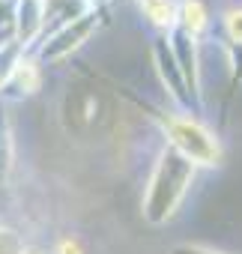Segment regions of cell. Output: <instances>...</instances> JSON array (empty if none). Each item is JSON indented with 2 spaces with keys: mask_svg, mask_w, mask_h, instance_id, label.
<instances>
[{
  "mask_svg": "<svg viewBox=\"0 0 242 254\" xmlns=\"http://www.w3.org/2000/svg\"><path fill=\"white\" fill-rule=\"evenodd\" d=\"M129 102L141 111L144 120H150L156 126V132L162 135V144L171 147L174 153H180L197 171L221 168V162H224V141L203 117L182 114V111H174V108L165 111L162 105H153L147 96H138V93H129Z\"/></svg>",
  "mask_w": 242,
  "mask_h": 254,
  "instance_id": "1",
  "label": "cell"
},
{
  "mask_svg": "<svg viewBox=\"0 0 242 254\" xmlns=\"http://www.w3.org/2000/svg\"><path fill=\"white\" fill-rule=\"evenodd\" d=\"M197 177H200V171L191 162H185L171 147H159L150 162V174L144 180L141 218L150 227L171 224L180 215V209L185 206L191 189L197 186Z\"/></svg>",
  "mask_w": 242,
  "mask_h": 254,
  "instance_id": "2",
  "label": "cell"
},
{
  "mask_svg": "<svg viewBox=\"0 0 242 254\" xmlns=\"http://www.w3.org/2000/svg\"><path fill=\"white\" fill-rule=\"evenodd\" d=\"M108 24V12H99V9H81L78 15H72V18H66V21H60L57 27H51L42 39H39V45L30 51L45 69L48 66H63V63H69L72 57H78L96 36H99V30Z\"/></svg>",
  "mask_w": 242,
  "mask_h": 254,
  "instance_id": "3",
  "label": "cell"
},
{
  "mask_svg": "<svg viewBox=\"0 0 242 254\" xmlns=\"http://www.w3.org/2000/svg\"><path fill=\"white\" fill-rule=\"evenodd\" d=\"M150 69H153V78H156L159 90L165 93L168 108L182 111V114H194V105H191V96H188V90H185L180 63H177L174 48H171V39H168L165 33H156V36L150 39ZM197 117H200V114H197Z\"/></svg>",
  "mask_w": 242,
  "mask_h": 254,
  "instance_id": "4",
  "label": "cell"
},
{
  "mask_svg": "<svg viewBox=\"0 0 242 254\" xmlns=\"http://www.w3.org/2000/svg\"><path fill=\"white\" fill-rule=\"evenodd\" d=\"M63 120L66 129L75 135H87L96 126H102V96L93 84H69V93L63 96Z\"/></svg>",
  "mask_w": 242,
  "mask_h": 254,
  "instance_id": "5",
  "label": "cell"
},
{
  "mask_svg": "<svg viewBox=\"0 0 242 254\" xmlns=\"http://www.w3.org/2000/svg\"><path fill=\"white\" fill-rule=\"evenodd\" d=\"M45 75H48V69H45L33 54H24V57L15 63V69L6 75L3 87H0V102L12 108V105H18V102H27V99H33V96H39L42 87H45Z\"/></svg>",
  "mask_w": 242,
  "mask_h": 254,
  "instance_id": "6",
  "label": "cell"
},
{
  "mask_svg": "<svg viewBox=\"0 0 242 254\" xmlns=\"http://www.w3.org/2000/svg\"><path fill=\"white\" fill-rule=\"evenodd\" d=\"M12 18H15V42L33 51L48 30L45 0H12Z\"/></svg>",
  "mask_w": 242,
  "mask_h": 254,
  "instance_id": "7",
  "label": "cell"
},
{
  "mask_svg": "<svg viewBox=\"0 0 242 254\" xmlns=\"http://www.w3.org/2000/svg\"><path fill=\"white\" fill-rule=\"evenodd\" d=\"M138 18L156 33H174L177 30V15H180V0H132Z\"/></svg>",
  "mask_w": 242,
  "mask_h": 254,
  "instance_id": "8",
  "label": "cell"
},
{
  "mask_svg": "<svg viewBox=\"0 0 242 254\" xmlns=\"http://www.w3.org/2000/svg\"><path fill=\"white\" fill-rule=\"evenodd\" d=\"M177 30L188 33L197 42H203L206 36H212V12H209L206 0H180Z\"/></svg>",
  "mask_w": 242,
  "mask_h": 254,
  "instance_id": "9",
  "label": "cell"
},
{
  "mask_svg": "<svg viewBox=\"0 0 242 254\" xmlns=\"http://www.w3.org/2000/svg\"><path fill=\"white\" fill-rule=\"evenodd\" d=\"M15 174V126L9 105L0 102V189H6Z\"/></svg>",
  "mask_w": 242,
  "mask_h": 254,
  "instance_id": "10",
  "label": "cell"
},
{
  "mask_svg": "<svg viewBox=\"0 0 242 254\" xmlns=\"http://www.w3.org/2000/svg\"><path fill=\"white\" fill-rule=\"evenodd\" d=\"M218 39H224L233 48H242V3H227L218 12Z\"/></svg>",
  "mask_w": 242,
  "mask_h": 254,
  "instance_id": "11",
  "label": "cell"
},
{
  "mask_svg": "<svg viewBox=\"0 0 242 254\" xmlns=\"http://www.w3.org/2000/svg\"><path fill=\"white\" fill-rule=\"evenodd\" d=\"M27 248L24 233L15 224H3L0 221V254H21Z\"/></svg>",
  "mask_w": 242,
  "mask_h": 254,
  "instance_id": "12",
  "label": "cell"
},
{
  "mask_svg": "<svg viewBox=\"0 0 242 254\" xmlns=\"http://www.w3.org/2000/svg\"><path fill=\"white\" fill-rule=\"evenodd\" d=\"M48 254H87V245L81 242V236L75 233H66V236H57L51 251Z\"/></svg>",
  "mask_w": 242,
  "mask_h": 254,
  "instance_id": "13",
  "label": "cell"
},
{
  "mask_svg": "<svg viewBox=\"0 0 242 254\" xmlns=\"http://www.w3.org/2000/svg\"><path fill=\"white\" fill-rule=\"evenodd\" d=\"M171 254H230V251L212 248V245H206V242H177V245L171 248Z\"/></svg>",
  "mask_w": 242,
  "mask_h": 254,
  "instance_id": "14",
  "label": "cell"
},
{
  "mask_svg": "<svg viewBox=\"0 0 242 254\" xmlns=\"http://www.w3.org/2000/svg\"><path fill=\"white\" fill-rule=\"evenodd\" d=\"M21 254H48V251H45L42 245H30V242H27V248H24Z\"/></svg>",
  "mask_w": 242,
  "mask_h": 254,
  "instance_id": "15",
  "label": "cell"
},
{
  "mask_svg": "<svg viewBox=\"0 0 242 254\" xmlns=\"http://www.w3.org/2000/svg\"><path fill=\"white\" fill-rule=\"evenodd\" d=\"M108 3L114 6V3H132V0H108Z\"/></svg>",
  "mask_w": 242,
  "mask_h": 254,
  "instance_id": "16",
  "label": "cell"
},
{
  "mask_svg": "<svg viewBox=\"0 0 242 254\" xmlns=\"http://www.w3.org/2000/svg\"><path fill=\"white\" fill-rule=\"evenodd\" d=\"M0 84H3V75H0Z\"/></svg>",
  "mask_w": 242,
  "mask_h": 254,
  "instance_id": "17",
  "label": "cell"
}]
</instances>
